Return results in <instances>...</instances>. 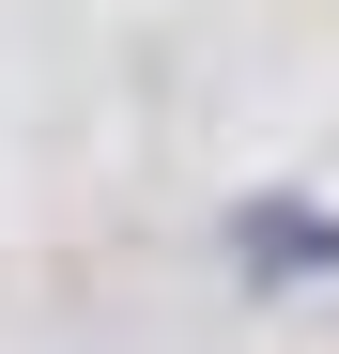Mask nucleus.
<instances>
[{
  "label": "nucleus",
  "mask_w": 339,
  "mask_h": 354,
  "mask_svg": "<svg viewBox=\"0 0 339 354\" xmlns=\"http://www.w3.org/2000/svg\"><path fill=\"white\" fill-rule=\"evenodd\" d=\"M247 262H262V277H277V262H293V277L339 262V216H247Z\"/></svg>",
  "instance_id": "nucleus-1"
}]
</instances>
